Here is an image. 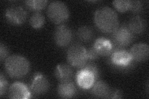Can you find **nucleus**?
Returning a JSON list of instances; mask_svg holds the SVG:
<instances>
[{"label": "nucleus", "mask_w": 149, "mask_h": 99, "mask_svg": "<svg viewBox=\"0 0 149 99\" xmlns=\"http://www.w3.org/2000/svg\"><path fill=\"white\" fill-rule=\"evenodd\" d=\"M48 17L55 24H60L66 22L70 16L69 10L66 4L62 1L50 3L47 8Z\"/></svg>", "instance_id": "5"}, {"label": "nucleus", "mask_w": 149, "mask_h": 99, "mask_svg": "<svg viewBox=\"0 0 149 99\" xmlns=\"http://www.w3.org/2000/svg\"><path fill=\"white\" fill-rule=\"evenodd\" d=\"M91 92L93 96L98 98H109L111 91L108 84L104 81H96L92 86Z\"/></svg>", "instance_id": "15"}, {"label": "nucleus", "mask_w": 149, "mask_h": 99, "mask_svg": "<svg viewBox=\"0 0 149 99\" xmlns=\"http://www.w3.org/2000/svg\"><path fill=\"white\" fill-rule=\"evenodd\" d=\"M80 69H83L86 70V71H88L91 73L93 75V76H94L96 81H97V79H98V78H99V69L97 67V66L95 64L91 63V62L88 63H88L85 66H84L83 68H81Z\"/></svg>", "instance_id": "22"}, {"label": "nucleus", "mask_w": 149, "mask_h": 99, "mask_svg": "<svg viewBox=\"0 0 149 99\" xmlns=\"http://www.w3.org/2000/svg\"><path fill=\"white\" fill-rule=\"evenodd\" d=\"M8 97L15 99L29 98L31 97V92L26 85L20 82H16L11 84L9 87Z\"/></svg>", "instance_id": "10"}, {"label": "nucleus", "mask_w": 149, "mask_h": 99, "mask_svg": "<svg viewBox=\"0 0 149 99\" xmlns=\"http://www.w3.org/2000/svg\"><path fill=\"white\" fill-rule=\"evenodd\" d=\"M45 23V17L42 14L39 12H35L30 19V24L34 29H39Z\"/></svg>", "instance_id": "20"}, {"label": "nucleus", "mask_w": 149, "mask_h": 99, "mask_svg": "<svg viewBox=\"0 0 149 99\" xmlns=\"http://www.w3.org/2000/svg\"><path fill=\"white\" fill-rule=\"evenodd\" d=\"M6 71L13 78L26 76L30 70V64L24 56L13 55L8 56L4 63Z\"/></svg>", "instance_id": "2"}, {"label": "nucleus", "mask_w": 149, "mask_h": 99, "mask_svg": "<svg viewBox=\"0 0 149 99\" xmlns=\"http://www.w3.org/2000/svg\"><path fill=\"white\" fill-rule=\"evenodd\" d=\"M100 56H109L113 49V44L109 39L100 37L96 40L93 46Z\"/></svg>", "instance_id": "14"}, {"label": "nucleus", "mask_w": 149, "mask_h": 99, "mask_svg": "<svg viewBox=\"0 0 149 99\" xmlns=\"http://www.w3.org/2000/svg\"><path fill=\"white\" fill-rule=\"evenodd\" d=\"M50 84L47 78L42 74L37 73L34 74L31 85V91L36 95H42L47 92Z\"/></svg>", "instance_id": "9"}, {"label": "nucleus", "mask_w": 149, "mask_h": 99, "mask_svg": "<svg viewBox=\"0 0 149 99\" xmlns=\"http://www.w3.org/2000/svg\"><path fill=\"white\" fill-rule=\"evenodd\" d=\"M129 10L133 13H139L142 10V3L141 1H130Z\"/></svg>", "instance_id": "23"}, {"label": "nucleus", "mask_w": 149, "mask_h": 99, "mask_svg": "<svg viewBox=\"0 0 149 99\" xmlns=\"http://www.w3.org/2000/svg\"><path fill=\"white\" fill-rule=\"evenodd\" d=\"M57 92L58 96L61 98H70L76 93V87L71 79L60 81L58 86Z\"/></svg>", "instance_id": "13"}, {"label": "nucleus", "mask_w": 149, "mask_h": 99, "mask_svg": "<svg viewBox=\"0 0 149 99\" xmlns=\"http://www.w3.org/2000/svg\"><path fill=\"white\" fill-rule=\"evenodd\" d=\"M76 80L79 87L83 89L91 88L96 81L93 75L83 69H80L76 75Z\"/></svg>", "instance_id": "12"}, {"label": "nucleus", "mask_w": 149, "mask_h": 99, "mask_svg": "<svg viewBox=\"0 0 149 99\" xmlns=\"http://www.w3.org/2000/svg\"><path fill=\"white\" fill-rule=\"evenodd\" d=\"M134 34H141L146 30V21L140 16H135L130 19L127 24Z\"/></svg>", "instance_id": "16"}, {"label": "nucleus", "mask_w": 149, "mask_h": 99, "mask_svg": "<svg viewBox=\"0 0 149 99\" xmlns=\"http://www.w3.org/2000/svg\"><path fill=\"white\" fill-rule=\"evenodd\" d=\"M47 3L48 1L46 0H29L25 1L26 7L30 10L36 12L43 9Z\"/></svg>", "instance_id": "19"}, {"label": "nucleus", "mask_w": 149, "mask_h": 99, "mask_svg": "<svg viewBox=\"0 0 149 99\" xmlns=\"http://www.w3.org/2000/svg\"><path fill=\"white\" fill-rule=\"evenodd\" d=\"M87 51V56L88 60L90 61H93L96 60L99 57V55L97 53L96 50L93 46H91L89 49L86 50Z\"/></svg>", "instance_id": "25"}, {"label": "nucleus", "mask_w": 149, "mask_h": 99, "mask_svg": "<svg viewBox=\"0 0 149 99\" xmlns=\"http://www.w3.org/2000/svg\"><path fill=\"white\" fill-rule=\"evenodd\" d=\"M8 86V84L5 77L4 76L3 73H1L0 74V96L1 97H3L4 94L5 93Z\"/></svg>", "instance_id": "24"}, {"label": "nucleus", "mask_w": 149, "mask_h": 99, "mask_svg": "<svg viewBox=\"0 0 149 99\" xmlns=\"http://www.w3.org/2000/svg\"><path fill=\"white\" fill-rule=\"evenodd\" d=\"M134 61L141 62L148 59L149 55V47L147 44L139 43L134 45L129 52Z\"/></svg>", "instance_id": "11"}, {"label": "nucleus", "mask_w": 149, "mask_h": 99, "mask_svg": "<svg viewBox=\"0 0 149 99\" xmlns=\"http://www.w3.org/2000/svg\"><path fill=\"white\" fill-rule=\"evenodd\" d=\"M5 17L7 21L11 24L19 26L26 21L27 13L21 6H13L6 9Z\"/></svg>", "instance_id": "8"}, {"label": "nucleus", "mask_w": 149, "mask_h": 99, "mask_svg": "<svg viewBox=\"0 0 149 99\" xmlns=\"http://www.w3.org/2000/svg\"><path fill=\"white\" fill-rule=\"evenodd\" d=\"M134 34L130 31L127 24L119 26L118 29L112 33V43L114 45L125 48L132 42Z\"/></svg>", "instance_id": "6"}, {"label": "nucleus", "mask_w": 149, "mask_h": 99, "mask_svg": "<svg viewBox=\"0 0 149 99\" xmlns=\"http://www.w3.org/2000/svg\"><path fill=\"white\" fill-rule=\"evenodd\" d=\"M73 74V70L67 64H60L57 65L55 70V76L60 81L71 79Z\"/></svg>", "instance_id": "17"}, {"label": "nucleus", "mask_w": 149, "mask_h": 99, "mask_svg": "<svg viewBox=\"0 0 149 99\" xmlns=\"http://www.w3.org/2000/svg\"><path fill=\"white\" fill-rule=\"evenodd\" d=\"M109 56V63L115 69L125 71L134 66V63L131 56L124 48L113 44V49Z\"/></svg>", "instance_id": "3"}, {"label": "nucleus", "mask_w": 149, "mask_h": 99, "mask_svg": "<svg viewBox=\"0 0 149 99\" xmlns=\"http://www.w3.org/2000/svg\"><path fill=\"white\" fill-rule=\"evenodd\" d=\"M68 63L72 66L81 68L88 61L87 51L80 44H74L68 48L67 53Z\"/></svg>", "instance_id": "4"}, {"label": "nucleus", "mask_w": 149, "mask_h": 99, "mask_svg": "<svg viewBox=\"0 0 149 99\" xmlns=\"http://www.w3.org/2000/svg\"><path fill=\"white\" fill-rule=\"evenodd\" d=\"M73 39L71 29L66 25H59L54 32V40L60 47H65L70 44Z\"/></svg>", "instance_id": "7"}, {"label": "nucleus", "mask_w": 149, "mask_h": 99, "mask_svg": "<svg viewBox=\"0 0 149 99\" xmlns=\"http://www.w3.org/2000/svg\"><path fill=\"white\" fill-rule=\"evenodd\" d=\"M8 53L9 51L6 45L3 43H1V45H0V59H1V61L7 59Z\"/></svg>", "instance_id": "26"}, {"label": "nucleus", "mask_w": 149, "mask_h": 99, "mask_svg": "<svg viewBox=\"0 0 149 99\" xmlns=\"http://www.w3.org/2000/svg\"><path fill=\"white\" fill-rule=\"evenodd\" d=\"M123 97V93L119 90H114L111 91L109 98H120Z\"/></svg>", "instance_id": "27"}, {"label": "nucleus", "mask_w": 149, "mask_h": 99, "mask_svg": "<svg viewBox=\"0 0 149 99\" xmlns=\"http://www.w3.org/2000/svg\"><path fill=\"white\" fill-rule=\"evenodd\" d=\"M77 35L78 39L81 42H88L93 39L94 36V32L90 27L83 26L78 29Z\"/></svg>", "instance_id": "18"}, {"label": "nucleus", "mask_w": 149, "mask_h": 99, "mask_svg": "<svg viewBox=\"0 0 149 99\" xmlns=\"http://www.w3.org/2000/svg\"><path fill=\"white\" fill-rule=\"evenodd\" d=\"M94 22L97 29L106 34L113 33L119 24L117 13L108 6L97 9L94 14Z\"/></svg>", "instance_id": "1"}, {"label": "nucleus", "mask_w": 149, "mask_h": 99, "mask_svg": "<svg viewBox=\"0 0 149 99\" xmlns=\"http://www.w3.org/2000/svg\"><path fill=\"white\" fill-rule=\"evenodd\" d=\"M113 6L119 12H124L129 10L130 1L128 0H117L113 2Z\"/></svg>", "instance_id": "21"}]
</instances>
